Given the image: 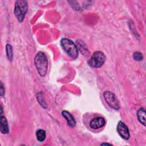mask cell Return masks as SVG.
Listing matches in <instances>:
<instances>
[{
  "label": "cell",
  "instance_id": "1",
  "mask_svg": "<svg viewBox=\"0 0 146 146\" xmlns=\"http://www.w3.org/2000/svg\"><path fill=\"white\" fill-rule=\"evenodd\" d=\"M35 67L41 76H44L47 71L48 62L45 54L41 51L38 52L34 58Z\"/></svg>",
  "mask_w": 146,
  "mask_h": 146
},
{
  "label": "cell",
  "instance_id": "2",
  "mask_svg": "<svg viewBox=\"0 0 146 146\" xmlns=\"http://www.w3.org/2000/svg\"><path fill=\"white\" fill-rule=\"evenodd\" d=\"M28 5L27 2L25 0H18L15 2L14 7V14L20 23L22 22L25 19V17L27 12Z\"/></svg>",
  "mask_w": 146,
  "mask_h": 146
},
{
  "label": "cell",
  "instance_id": "3",
  "mask_svg": "<svg viewBox=\"0 0 146 146\" xmlns=\"http://www.w3.org/2000/svg\"><path fill=\"white\" fill-rule=\"evenodd\" d=\"M60 44L64 51L68 56L74 59L78 57V47L72 40L67 38H63L60 40Z\"/></svg>",
  "mask_w": 146,
  "mask_h": 146
},
{
  "label": "cell",
  "instance_id": "4",
  "mask_svg": "<svg viewBox=\"0 0 146 146\" xmlns=\"http://www.w3.org/2000/svg\"><path fill=\"white\" fill-rule=\"evenodd\" d=\"M106 56L103 52L98 51H95L88 62V64L94 68L100 67L105 62Z\"/></svg>",
  "mask_w": 146,
  "mask_h": 146
},
{
  "label": "cell",
  "instance_id": "5",
  "mask_svg": "<svg viewBox=\"0 0 146 146\" xmlns=\"http://www.w3.org/2000/svg\"><path fill=\"white\" fill-rule=\"evenodd\" d=\"M103 97L106 102L112 108L116 110L120 108L119 100L113 93L110 91H106L103 93Z\"/></svg>",
  "mask_w": 146,
  "mask_h": 146
},
{
  "label": "cell",
  "instance_id": "6",
  "mask_svg": "<svg viewBox=\"0 0 146 146\" xmlns=\"http://www.w3.org/2000/svg\"><path fill=\"white\" fill-rule=\"evenodd\" d=\"M117 131L119 135L124 139L128 140L130 135L129 129L125 123L121 121H119L117 125Z\"/></svg>",
  "mask_w": 146,
  "mask_h": 146
},
{
  "label": "cell",
  "instance_id": "7",
  "mask_svg": "<svg viewBox=\"0 0 146 146\" xmlns=\"http://www.w3.org/2000/svg\"><path fill=\"white\" fill-rule=\"evenodd\" d=\"M106 124L105 119L102 117H97L94 118L90 123V126L91 128L96 129L103 127Z\"/></svg>",
  "mask_w": 146,
  "mask_h": 146
},
{
  "label": "cell",
  "instance_id": "8",
  "mask_svg": "<svg viewBox=\"0 0 146 146\" xmlns=\"http://www.w3.org/2000/svg\"><path fill=\"white\" fill-rule=\"evenodd\" d=\"M62 115L63 117H64L67 122V124L71 127H74L75 126L76 121L74 119L73 116L67 111H63L62 112Z\"/></svg>",
  "mask_w": 146,
  "mask_h": 146
},
{
  "label": "cell",
  "instance_id": "9",
  "mask_svg": "<svg viewBox=\"0 0 146 146\" xmlns=\"http://www.w3.org/2000/svg\"><path fill=\"white\" fill-rule=\"evenodd\" d=\"M0 129L1 133L3 134H7L9 132L7 119L5 116L2 115L0 117Z\"/></svg>",
  "mask_w": 146,
  "mask_h": 146
},
{
  "label": "cell",
  "instance_id": "10",
  "mask_svg": "<svg viewBox=\"0 0 146 146\" xmlns=\"http://www.w3.org/2000/svg\"><path fill=\"white\" fill-rule=\"evenodd\" d=\"M138 120L143 125H145V110L144 108H140L137 112Z\"/></svg>",
  "mask_w": 146,
  "mask_h": 146
},
{
  "label": "cell",
  "instance_id": "11",
  "mask_svg": "<svg viewBox=\"0 0 146 146\" xmlns=\"http://www.w3.org/2000/svg\"><path fill=\"white\" fill-rule=\"evenodd\" d=\"M36 136L39 141H43L46 137V134L45 131L43 129H38L36 132Z\"/></svg>",
  "mask_w": 146,
  "mask_h": 146
},
{
  "label": "cell",
  "instance_id": "12",
  "mask_svg": "<svg viewBox=\"0 0 146 146\" xmlns=\"http://www.w3.org/2000/svg\"><path fill=\"white\" fill-rule=\"evenodd\" d=\"M6 55L9 60H10V61H12L13 58V48L10 44H6Z\"/></svg>",
  "mask_w": 146,
  "mask_h": 146
},
{
  "label": "cell",
  "instance_id": "13",
  "mask_svg": "<svg viewBox=\"0 0 146 146\" xmlns=\"http://www.w3.org/2000/svg\"><path fill=\"white\" fill-rule=\"evenodd\" d=\"M133 59L136 61H140V60H142L143 59V56L142 54L138 51H136L133 53Z\"/></svg>",
  "mask_w": 146,
  "mask_h": 146
},
{
  "label": "cell",
  "instance_id": "14",
  "mask_svg": "<svg viewBox=\"0 0 146 146\" xmlns=\"http://www.w3.org/2000/svg\"><path fill=\"white\" fill-rule=\"evenodd\" d=\"M1 96H3V95L5 94V87H4V85L2 83V82H1Z\"/></svg>",
  "mask_w": 146,
  "mask_h": 146
},
{
  "label": "cell",
  "instance_id": "15",
  "mask_svg": "<svg viewBox=\"0 0 146 146\" xmlns=\"http://www.w3.org/2000/svg\"><path fill=\"white\" fill-rule=\"evenodd\" d=\"M101 145H112V144H110V143H102Z\"/></svg>",
  "mask_w": 146,
  "mask_h": 146
}]
</instances>
